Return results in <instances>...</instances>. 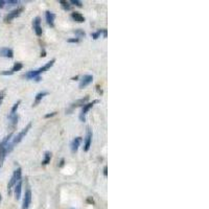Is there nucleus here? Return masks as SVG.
<instances>
[{
	"instance_id": "f257e3e1",
	"label": "nucleus",
	"mask_w": 209,
	"mask_h": 209,
	"mask_svg": "<svg viewBox=\"0 0 209 209\" xmlns=\"http://www.w3.org/2000/svg\"><path fill=\"white\" fill-rule=\"evenodd\" d=\"M55 59H52V60H50L49 62H47L45 65H43L42 67H40V68L36 69V70H30V71L26 72L24 74V77L25 79H27V80H35L36 77L40 76V75L43 73V72L47 71L48 69H50L52 66H53V64H55Z\"/></svg>"
},
{
	"instance_id": "f03ea898",
	"label": "nucleus",
	"mask_w": 209,
	"mask_h": 209,
	"mask_svg": "<svg viewBox=\"0 0 209 209\" xmlns=\"http://www.w3.org/2000/svg\"><path fill=\"white\" fill-rule=\"evenodd\" d=\"M30 128H31V122H29V124H28L27 126H26V127H25L24 129H23L22 131H21V132H19L18 134L16 135V136H15L14 138H13V140L8 142V149H6V152H8V153H10V152L13 151L14 146L16 145V144H18V143H19L20 141L22 140L23 138L25 137V135H26V134L28 133V131L30 130Z\"/></svg>"
},
{
	"instance_id": "7ed1b4c3",
	"label": "nucleus",
	"mask_w": 209,
	"mask_h": 209,
	"mask_svg": "<svg viewBox=\"0 0 209 209\" xmlns=\"http://www.w3.org/2000/svg\"><path fill=\"white\" fill-rule=\"evenodd\" d=\"M12 137H13V133L8 134V136L3 138L1 142H0V166H2L3 162H4V159H5V156L8 154L6 149H8V142L11 141Z\"/></svg>"
},
{
	"instance_id": "20e7f679",
	"label": "nucleus",
	"mask_w": 209,
	"mask_h": 209,
	"mask_svg": "<svg viewBox=\"0 0 209 209\" xmlns=\"http://www.w3.org/2000/svg\"><path fill=\"white\" fill-rule=\"evenodd\" d=\"M20 179H22V169H21V167H18L16 171H14V173H13V176H12L11 180H10V182H8V195H11L12 193L13 187L16 185V183L19 181Z\"/></svg>"
},
{
	"instance_id": "39448f33",
	"label": "nucleus",
	"mask_w": 209,
	"mask_h": 209,
	"mask_svg": "<svg viewBox=\"0 0 209 209\" xmlns=\"http://www.w3.org/2000/svg\"><path fill=\"white\" fill-rule=\"evenodd\" d=\"M98 102V99H94L92 102H88V104H85L84 106H83L82 108V111H81V114H80V120L81 121H84L86 120V114L88 113V111L90 110L91 108L93 107V104H97Z\"/></svg>"
},
{
	"instance_id": "423d86ee",
	"label": "nucleus",
	"mask_w": 209,
	"mask_h": 209,
	"mask_svg": "<svg viewBox=\"0 0 209 209\" xmlns=\"http://www.w3.org/2000/svg\"><path fill=\"white\" fill-rule=\"evenodd\" d=\"M22 12H23V8H16V10H14V11L10 12V13L4 17V22H6V23L11 22L12 20H14L15 18H17Z\"/></svg>"
},
{
	"instance_id": "0eeeda50",
	"label": "nucleus",
	"mask_w": 209,
	"mask_h": 209,
	"mask_svg": "<svg viewBox=\"0 0 209 209\" xmlns=\"http://www.w3.org/2000/svg\"><path fill=\"white\" fill-rule=\"evenodd\" d=\"M33 26L37 36L41 37L42 33H43V29H42L41 27V18H40V17H36V18L33 20Z\"/></svg>"
},
{
	"instance_id": "6e6552de",
	"label": "nucleus",
	"mask_w": 209,
	"mask_h": 209,
	"mask_svg": "<svg viewBox=\"0 0 209 209\" xmlns=\"http://www.w3.org/2000/svg\"><path fill=\"white\" fill-rule=\"evenodd\" d=\"M30 203H31V190H30V188H27L25 190L24 198H23L22 209H28Z\"/></svg>"
},
{
	"instance_id": "1a4fd4ad",
	"label": "nucleus",
	"mask_w": 209,
	"mask_h": 209,
	"mask_svg": "<svg viewBox=\"0 0 209 209\" xmlns=\"http://www.w3.org/2000/svg\"><path fill=\"white\" fill-rule=\"evenodd\" d=\"M22 67H23L22 63H20V62H16L11 70H5V71H2V72H1V74H2V75H12V74H14L16 71H19V70H21V69H22Z\"/></svg>"
},
{
	"instance_id": "9d476101",
	"label": "nucleus",
	"mask_w": 209,
	"mask_h": 209,
	"mask_svg": "<svg viewBox=\"0 0 209 209\" xmlns=\"http://www.w3.org/2000/svg\"><path fill=\"white\" fill-rule=\"evenodd\" d=\"M92 142V131L90 129H87V135L85 137V143H84V152H88Z\"/></svg>"
},
{
	"instance_id": "9b49d317",
	"label": "nucleus",
	"mask_w": 209,
	"mask_h": 209,
	"mask_svg": "<svg viewBox=\"0 0 209 209\" xmlns=\"http://www.w3.org/2000/svg\"><path fill=\"white\" fill-rule=\"evenodd\" d=\"M92 81H93V76H92V75H90V74L84 75V76L82 77V80H81L79 87H80V89L85 88V87H87L89 84H91V83H92Z\"/></svg>"
},
{
	"instance_id": "f8f14e48",
	"label": "nucleus",
	"mask_w": 209,
	"mask_h": 209,
	"mask_svg": "<svg viewBox=\"0 0 209 209\" xmlns=\"http://www.w3.org/2000/svg\"><path fill=\"white\" fill-rule=\"evenodd\" d=\"M45 18H46L47 24L49 25L50 27H55V14H53L52 12L46 11L45 12Z\"/></svg>"
},
{
	"instance_id": "ddd939ff",
	"label": "nucleus",
	"mask_w": 209,
	"mask_h": 209,
	"mask_svg": "<svg viewBox=\"0 0 209 209\" xmlns=\"http://www.w3.org/2000/svg\"><path fill=\"white\" fill-rule=\"evenodd\" d=\"M0 57H4V58L12 59L13 57H14V51H13L11 48L2 47V48H0Z\"/></svg>"
},
{
	"instance_id": "4468645a",
	"label": "nucleus",
	"mask_w": 209,
	"mask_h": 209,
	"mask_svg": "<svg viewBox=\"0 0 209 209\" xmlns=\"http://www.w3.org/2000/svg\"><path fill=\"white\" fill-rule=\"evenodd\" d=\"M21 189H22V179H20L14 186L15 198H16V200H19V199L21 198Z\"/></svg>"
},
{
	"instance_id": "2eb2a0df",
	"label": "nucleus",
	"mask_w": 209,
	"mask_h": 209,
	"mask_svg": "<svg viewBox=\"0 0 209 209\" xmlns=\"http://www.w3.org/2000/svg\"><path fill=\"white\" fill-rule=\"evenodd\" d=\"M82 137H75L73 140H72L71 144H70V148H71V152L72 153H75V152L79 150V146L82 143Z\"/></svg>"
},
{
	"instance_id": "dca6fc26",
	"label": "nucleus",
	"mask_w": 209,
	"mask_h": 209,
	"mask_svg": "<svg viewBox=\"0 0 209 209\" xmlns=\"http://www.w3.org/2000/svg\"><path fill=\"white\" fill-rule=\"evenodd\" d=\"M47 94H48V92H47V91H41V92H39V93L36 95V97H35V102H33V107H36V106H38L39 102L42 100V98H43L44 96H46Z\"/></svg>"
},
{
	"instance_id": "f3484780",
	"label": "nucleus",
	"mask_w": 209,
	"mask_h": 209,
	"mask_svg": "<svg viewBox=\"0 0 209 209\" xmlns=\"http://www.w3.org/2000/svg\"><path fill=\"white\" fill-rule=\"evenodd\" d=\"M71 18L74 20L75 22L77 23H83L85 22V17L83 16L81 13H77V12H74V13H72L71 14Z\"/></svg>"
},
{
	"instance_id": "a211bd4d",
	"label": "nucleus",
	"mask_w": 209,
	"mask_h": 209,
	"mask_svg": "<svg viewBox=\"0 0 209 209\" xmlns=\"http://www.w3.org/2000/svg\"><path fill=\"white\" fill-rule=\"evenodd\" d=\"M8 120H10V127L12 128V129L14 130L15 127L17 126V124H18V119H19V116L17 115V114H15V115H12V116H8Z\"/></svg>"
},
{
	"instance_id": "6ab92c4d",
	"label": "nucleus",
	"mask_w": 209,
	"mask_h": 209,
	"mask_svg": "<svg viewBox=\"0 0 209 209\" xmlns=\"http://www.w3.org/2000/svg\"><path fill=\"white\" fill-rule=\"evenodd\" d=\"M50 159H51V153L50 152H45L44 160L42 161V165H47L50 162Z\"/></svg>"
},
{
	"instance_id": "aec40b11",
	"label": "nucleus",
	"mask_w": 209,
	"mask_h": 209,
	"mask_svg": "<svg viewBox=\"0 0 209 209\" xmlns=\"http://www.w3.org/2000/svg\"><path fill=\"white\" fill-rule=\"evenodd\" d=\"M21 104V100H18L17 102H15L14 106H13V108H12L11 112H10V114H8V116H12V115H15V114H17V110H18V108H19V104Z\"/></svg>"
},
{
	"instance_id": "412c9836",
	"label": "nucleus",
	"mask_w": 209,
	"mask_h": 209,
	"mask_svg": "<svg viewBox=\"0 0 209 209\" xmlns=\"http://www.w3.org/2000/svg\"><path fill=\"white\" fill-rule=\"evenodd\" d=\"M88 98H89V96L87 95V96L85 97V98H82V99H80V100H77V102H75L74 104H72V106H71V109H73L74 107H79V106H83V104H85L87 100H88Z\"/></svg>"
},
{
	"instance_id": "4be33fe9",
	"label": "nucleus",
	"mask_w": 209,
	"mask_h": 209,
	"mask_svg": "<svg viewBox=\"0 0 209 209\" xmlns=\"http://www.w3.org/2000/svg\"><path fill=\"white\" fill-rule=\"evenodd\" d=\"M60 3H61V6H62V8H63L64 11H69V10L71 8V5H70L67 1H65V0H60Z\"/></svg>"
},
{
	"instance_id": "5701e85b",
	"label": "nucleus",
	"mask_w": 209,
	"mask_h": 209,
	"mask_svg": "<svg viewBox=\"0 0 209 209\" xmlns=\"http://www.w3.org/2000/svg\"><path fill=\"white\" fill-rule=\"evenodd\" d=\"M74 33L76 35V38H82V37H85L86 36V33H85V31L83 29H75L74 30Z\"/></svg>"
},
{
	"instance_id": "b1692460",
	"label": "nucleus",
	"mask_w": 209,
	"mask_h": 209,
	"mask_svg": "<svg viewBox=\"0 0 209 209\" xmlns=\"http://www.w3.org/2000/svg\"><path fill=\"white\" fill-rule=\"evenodd\" d=\"M102 30L104 29H99V30H97L96 33H91V37L94 39V40H96V39H98L99 38V36L102 33Z\"/></svg>"
},
{
	"instance_id": "393cba45",
	"label": "nucleus",
	"mask_w": 209,
	"mask_h": 209,
	"mask_svg": "<svg viewBox=\"0 0 209 209\" xmlns=\"http://www.w3.org/2000/svg\"><path fill=\"white\" fill-rule=\"evenodd\" d=\"M4 96H5V89H3V90L0 91V106H1V104H2Z\"/></svg>"
},
{
	"instance_id": "a878e982",
	"label": "nucleus",
	"mask_w": 209,
	"mask_h": 209,
	"mask_svg": "<svg viewBox=\"0 0 209 209\" xmlns=\"http://www.w3.org/2000/svg\"><path fill=\"white\" fill-rule=\"evenodd\" d=\"M70 2H71L72 4H75V5L79 6V8H82V6H83L82 1H79V0H71Z\"/></svg>"
},
{
	"instance_id": "bb28decb",
	"label": "nucleus",
	"mask_w": 209,
	"mask_h": 209,
	"mask_svg": "<svg viewBox=\"0 0 209 209\" xmlns=\"http://www.w3.org/2000/svg\"><path fill=\"white\" fill-rule=\"evenodd\" d=\"M5 3H8V5H15V4H18L19 1H17V0H8V1H5Z\"/></svg>"
},
{
	"instance_id": "cd10ccee",
	"label": "nucleus",
	"mask_w": 209,
	"mask_h": 209,
	"mask_svg": "<svg viewBox=\"0 0 209 209\" xmlns=\"http://www.w3.org/2000/svg\"><path fill=\"white\" fill-rule=\"evenodd\" d=\"M68 43H79L80 42V39L79 38H72V39H68Z\"/></svg>"
},
{
	"instance_id": "c85d7f7f",
	"label": "nucleus",
	"mask_w": 209,
	"mask_h": 209,
	"mask_svg": "<svg viewBox=\"0 0 209 209\" xmlns=\"http://www.w3.org/2000/svg\"><path fill=\"white\" fill-rule=\"evenodd\" d=\"M55 114H57V112H52V113H49V114H46V115L44 116L45 118H49V117H52V116H55Z\"/></svg>"
},
{
	"instance_id": "c756f323",
	"label": "nucleus",
	"mask_w": 209,
	"mask_h": 209,
	"mask_svg": "<svg viewBox=\"0 0 209 209\" xmlns=\"http://www.w3.org/2000/svg\"><path fill=\"white\" fill-rule=\"evenodd\" d=\"M104 177L108 176V167L107 166H104Z\"/></svg>"
},
{
	"instance_id": "7c9ffc66",
	"label": "nucleus",
	"mask_w": 209,
	"mask_h": 209,
	"mask_svg": "<svg viewBox=\"0 0 209 209\" xmlns=\"http://www.w3.org/2000/svg\"><path fill=\"white\" fill-rule=\"evenodd\" d=\"M5 4V1H3V0H0V8H2Z\"/></svg>"
},
{
	"instance_id": "2f4dec72",
	"label": "nucleus",
	"mask_w": 209,
	"mask_h": 209,
	"mask_svg": "<svg viewBox=\"0 0 209 209\" xmlns=\"http://www.w3.org/2000/svg\"><path fill=\"white\" fill-rule=\"evenodd\" d=\"M64 162H65V160H64V159H61L60 164H59V166H60V167H62V166H63V165H64Z\"/></svg>"
},
{
	"instance_id": "473e14b6",
	"label": "nucleus",
	"mask_w": 209,
	"mask_h": 209,
	"mask_svg": "<svg viewBox=\"0 0 209 209\" xmlns=\"http://www.w3.org/2000/svg\"><path fill=\"white\" fill-rule=\"evenodd\" d=\"M102 35H104V38L107 37V29H104V30H102Z\"/></svg>"
},
{
	"instance_id": "72a5a7b5",
	"label": "nucleus",
	"mask_w": 209,
	"mask_h": 209,
	"mask_svg": "<svg viewBox=\"0 0 209 209\" xmlns=\"http://www.w3.org/2000/svg\"><path fill=\"white\" fill-rule=\"evenodd\" d=\"M45 51H43V52H41V57H45Z\"/></svg>"
},
{
	"instance_id": "f704fd0d",
	"label": "nucleus",
	"mask_w": 209,
	"mask_h": 209,
	"mask_svg": "<svg viewBox=\"0 0 209 209\" xmlns=\"http://www.w3.org/2000/svg\"><path fill=\"white\" fill-rule=\"evenodd\" d=\"M0 202H1V195H0Z\"/></svg>"
}]
</instances>
